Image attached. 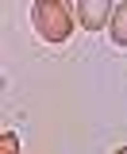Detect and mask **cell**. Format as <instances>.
Here are the masks:
<instances>
[{
	"mask_svg": "<svg viewBox=\"0 0 127 154\" xmlns=\"http://www.w3.org/2000/svg\"><path fill=\"white\" fill-rule=\"evenodd\" d=\"M31 23L42 42H66L73 35V12L62 0H39L31 8Z\"/></svg>",
	"mask_w": 127,
	"mask_h": 154,
	"instance_id": "1",
	"label": "cell"
},
{
	"mask_svg": "<svg viewBox=\"0 0 127 154\" xmlns=\"http://www.w3.org/2000/svg\"><path fill=\"white\" fill-rule=\"evenodd\" d=\"M112 8L116 4H108V0H81L77 4V19H81L85 31H100V27H108Z\"/></svg>",
	"mask_w": 127,
	"mask_h": 154,
	"instance_id": "2",
	"label": "cell"
},
{
	"mask_svg": "<svg viewBox=\"0 0 127 154\" xmlns=\"http://www.w3.org/2000/svg\"><path fill=\"white\" fill-rule=\"evenodd\" d=\"M108 31H112V42L116 46H127V0L112 8V19H108Z\"/></svg>",
	"mask_w": 127,
	"mask_h": 154,
	"instance_id": "3",
	"label": "cell"
},
{
	"mask_svg": "<svg viewBox=\"0 0 127 154\" xmlns=\"http://www.w3.org/2000/svg\"><path fill=\"white\" fill-rule=\"evenodd\" d=\"M0 154H19V139H16L12 131L0 135Z\"/></svg>",
	"mask_w": 127,
	"mask_h": 154,
	"instance_id": "4",
	"label": "cell"
},
{
	"mask_svg": "<svg viewBox=\"0 0 127 154\" xmlns=\"http://www.w3.org/2000/svg\"><path fill=\"white\" fill-rule=\"evenodd\" d=\"M116 154H127V146H119V150H116Z\"/></svg>",
	"mask_w": 127,
	"mask_h": 154,
	"instance_id": "5",
	"label": "cell"
}]
</instances>
